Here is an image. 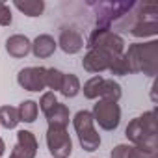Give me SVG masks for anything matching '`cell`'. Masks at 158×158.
I'll use <instances>...</instances> for the list:
<instances>
[{
	"mask_svg": "<svg viewBox=\"0 0 158 158\" xmlns=\"http://www.w3.org/2000/svg\"><path fill=\"white\" fill-rule=\"evenodd\" d=\"M21 13H24L26 17H39L45 11V2L43 0H17L13 4Z\"/></svg>",
	"mask_w": 158,
	"mask_h": 158,
	"instance_id": "17",
	"label": "cell"
},
{
	"mask_svg": "<svg viewBox=\"0 0 158 158\" xmlns=\"http://www.w3.org/2000/svg\"><path fill=\"white\" fill-rule=\"evenodd\" d=\"M91 117L95 123H99V127L102 130H115L121 123V108L117 102L112 101H99L93 106Z\"/></svg>",
	"mask_w": 158,
	"mask_h": 158,
	"instance_id": "5",
	"label": "cell"
},
{
	"mask_svg": "<svg viewBox=\"0 0 158 158\" xmlns=\"http://www.w3.org/2000/svg\"><path fill=\"white\" fill-rule=\"evenodd\" d=\"M4 149H6V143H4L2 138H0V158H2V154H4Z\"/></svg>",
	"mask_w": 158,
	"mask_h": 158,
	"instance_id": "28",
	"label": "cell"
},
{
	"mask_svg": "<svg viewBox=\"0 0 158 158\" xmlns=\"http://www.w3.org/2000/svg\"><path fill=\"white\" fill-rule=\"evenodd\" d=\"M11 21H13V17H11L10 6H6V4L0 2V26H10Z\"/></svg>",
	"mask_w": 158,
	"mask_h": 158,
	"instance_id": "26",
	"label": "cell"
},
{
	"mask_svg": "<svg viewBox=\"0 0 158 158\" xmlns=\"http://www.w3.org/2000/svg\"><path fill=\"white\" fill-rule=\"evenodd\" d=\"M56 47H58V43H56L54 37L48 35V34H41V35H37V37L32 41V52H34V56L39 58V60L50 58V56L54 54Z\"/></svg>",
	"mask_w": 158,
	"mask_h": 158,
	"instance_id": "12",
	"label": "cell"
},
{
	"mask_svg": "<svg viewBox=\"0 0 158 158\" xmlns=\"http://www.w3.org/2000/svg\"><path fill=\"white\" fill-rule=\"evenodd\" d=\"M127 158H156V151H151V149H145V147L130 145Z\"/></svg>",
	"mask_w": 158,
	"mask_h": 158,
	"instance_id": "24",
	"label": "cell"
},
{
	"mask_svg": "<svg viewBox=\"0 0 158 158\" xmlns=\"http://www.w3.org/2000/svg\"><path fill=\"white\" fill-rule=\"evenodd\" d=\"M56 104H58L56 93H52V91L43 93V97H41V101H39V108H41V112H43V114H48Z\"/></svg>",
	"mask_w": 158,
	"mask_h": 158,
	"instance_id": "25",
	"label": "cell"
},
{
	"mask_svg": "<svg viewBox=\"0 0 158 158\" xmlns=\"http://www.w3.org/2000/svg\"><path fill=\"white\" fill-rule=\"evenodd\" d=\"M19 112V121L23 123H34L37 119V114H39V106L35 101H23L21 106L17 108Z\"/></svg>",
	"mask_w": 158,
	"mask_h": 158,
	"instance_id": "18",
	"label": "cell"
},
{
	"mask_svg": "<svg viewBox=\"0 0 158 158\" xmlns=\"http://www.w3.org/2000/svg\"><path fill=\"white\" fill-rule=\"evenodd\" d=\"M89 50L97 48L108 54H123L125 52V41L121 35H117L115 32H112L110 28H95L89 37H88V45Z\"/></svg>",
	"mask_w": 158,
	"mask_h": 158,
	"instance_id": "4",
	"label": "cell"
},
{
	"mask_svg": "<svg viewBox=\"0 0 158 158\" xmlns=\"http://www.w3.org/2000/svg\"><path fill=\"white\" fill-rule=\"evenodd\" d=\"M158 32V21L156 19H145L141 13L138 15V21L130 26V34L136 37H149Z\"/></svg>",
	"mask_w": 158,
	"mask_h": 158,
	"instance_id": "14",
	"label": "cell"
},
{
	"mask_svg": "<svg viewBox=\"0 0 158 158\" xmlns=\"http://www.w3.org/2000/svg\"><path fill=\"white\" fill-rule=\"evenodd\" d=\"M45 67H24L17 74V82L26 91H41L45 89Z\"/></svg>",
	"mask_w": 158,
	"mask_h": 158,
	"instance_id": "8",
	"label": "cell"
},
{
	"mask_svg": "<svg viewBox=\"0 0 158 158\" xmlns=\"http://www.w3.org/2000/svg\"><path fill=\"white\" fill-rule=\"evenodd\" d=\"M93 117H91V112L88 110H80L76 112V115L73 117V127L76 130V136H78V141H80V147L88 152H93L101 147V136L99 132L95 130L93 127Z\"/></svg>",
	"mask_w": 158,
	"mask_h": 158,
	"instance_id": "3",
	"label": "cell"
},
{
	"mask_svg": "<svg viewBox=\"0 0 158 158\" xmlns=\"http://www.w3.org/2000/svg\"><path fill=\"white\" fill-rule=\"evenodd\" d=\"M45 117H47L48 127H63V128H67L71 115H69V108H67L65 104L58 102L48 114H45Z\"/></svg>",
	"mask_w": 158,
	"mask_h": 158,
	"instance_id": "15",
	"label": "cell"
},
{
	"mask_svg": "<svg viewBox=\"0 0 158 158\" xmlns=\"http://www.w3.org/2000/svg\"><path fill=\"white\" fill-rule=\"evenodd\" d=\"M6 50H8V54L13 56V58H24V56L32 50V43H30V39H28L26 35L15 34V35L8 37V41H6Z\"/></svg>",
	"mask_w": 158,
	"mask_h": 158,
	"instance_id": "13",
	"label": "cell"
},
{
	"mask_svg": "<svg viewBox=\"0 0 158 158\" xmlns=\"http://www.w3.org/2000/svg\"><path fill=\"white\" fill-rule=\"evenodd\" d=\"M156 112H145L139 117H134L125 130V136L128 138V141H132V145L136 147H145L151 151H156Z\"/></svg>",
	"mask_w": 158,
	"mask_h": 158,
	"instance_id": "2",
	"label": "cell"
},
{
	"mask_svg": "<svg viewBox=\"0 0 158 158\" xmlns=\"http://www.w3.org/2000/svg\"><path fill=\"white\" fill-rule=\"evenodd\" d=\"M19 112L13 106H0V125L4 128H15L19 125Z\"/></svg>",
	"mask_w": 158,
	"mask_h": 158,
	"instance_id": "21",
	"label": "cell"
},
{
	"mask_svg": "<svg viewBox=\"0 0 158 158\" xmlns=\"http://www.w3.org/2000/svg\"><path fill=\"white\" fill-rule=\"evenodd\" d=\"M123 91H121V86L110 78H104L102 82V91H101V99L102 101H112V102H117L121 99Z\"/></svg>",
	"mask_w": 158,
	"mask_h": 158,
	"instance_id": "19",
	"label": "cell"
},
{
	"mask_svg": "<svg viewBox=\"0 0 158 158\" xmlns=\"http://www.w3.org/2000/svg\"><path fill=\"white\" fill-rule=\"evenodd\" d=\"M128 147H130V145H125V143L115 145V147L112 149V152H110V158H127V154H128Z\"/></svg>",
	"mask_w": 158,
	"mask_h": 158,
	"instance_id": "27",
	"label": "cell"
},
{
	"mask_svg": "<svg viewBox=\"0 0 158 158\" xmlns=\"http://www.w3.org/2000/svg\"><path fill=\"white\" fill-rule=\"evenodd\" d=\"M80 80L78 76L73 74V73H63V80H61V88H60V93L67 99H73L80 93Z\"/></svg>",
	"mask_w": 158,
	"mask_h": 158,
	"instance_id": "16",
	"label": "cell"
},
{
	"mask_svg": "<svg viewBox=\"0 0 158 158\" xmlns=\"http://www.w3.org/2000/svg\"><path fill=\"white\" fill-rule=\"evenodd\" d=\"M102 82L104 78L102 76H93L84 84V88H80L84 91V97L89 99V101H95V99H101V91H102Z\"/></svg>",
	"mask_w": 158,
	"mask_h": 158,
	"instance_id": "20",
	"label": "cell"
},
{
	"mask_svg": "<svg viewBox=\"0 0 158 158\" xmlns=\"http://www.w3.org/2000/svg\"><path fill=\"white\" fill-rule=\"evenodd\" d=\"M61 80H63V73H61V71H58V69H54V67H48V69L45 71V88L52 89V93L60 91Z\"/></svg>",
	"mask_w": 158,
	"mask_h": 158,
	"instance_id": "22",
	"label": "cell"
},
{
	"mask_svg": "<svg viewBox=\"0 0 158 158\" xmlns=\"http://www.w3.org/2000/svg\"><path fill=\"white\" fill-rule=\"evenodd\" d=\"M108 71L112 74H117V76H127L130 74V69H128V63L125 60V54H114L112 60H110V67Z\"/></svg>",
	"mask_w": 158,
	"mask_h": 158,
	"instance_id": "23",
	"label": "cell"
},
{
	"mask_svg": "<svg viewBox=\"0 0 158 158\" xmlns=\"http://www.w3.org/2000/svg\"><path fill=\"white\" fill-rule=\"evenodd\" d=\"M132 2H106L99 6L97 11V28H108L115 19L123 17L125 11H130Z\"/></svg>",
	"mask_w": 158,
	"mask_h": 158,
	"instance_id": "7",
	"label": "cell"
},
{
	"mask_svg": "<svg viewBox=\"0 0 158 158\" xmlns=\"http://www.w3.org/2000/svg\"><path fill=\"white\" fill-rule=\"evenodd\" d=\"M112 56H114V54H108V52L91 48V50H88V54L84 56L82 67H84V71H88V73H102V71H108Z\"/></svg>",
	"mask_w": 158,
	"mask_h": 158,
	"instance_id": "10",
	"label": "cell"
},
{
	"mask_svg": "<svg viewBox=\"0 0 158 158\" xmlns=\"http://www.w3.org/2000/svg\"><path fill=\"white\" fill-rule=\"evenodd\" d=\"M123 54L130 73H143L147 76L158 74V41L134 43Z\"/></svg>",
	"mask_w": 158,
	"mask_h": 158,
	"instance_id": "1",
	"label": "cell"
},
{
	"mask_svg": "<svg viewBox=\"0 0 158 158\" xmlns=\"http://www.w3.org/2000/svg\"><path fill=\"white\" fill-rule=\"evenodd\" d=\"M47 147L54 158H69L73 152V141L63 127H48L47 130Z\"/></svg>",
	"mask_w": 158,
	"mask_h": 158,
	"instance_id": "6",
	"label": "cell"
},
{
	"mask_svg": "<svg viewBox=\"0 0 158 158\" xmlns=\"http://www.w3.org/2000/svg\"><path fill=\"white\" fill-rule=\"evenodd\" d=\"M37 154V139L30 130L17 132V143L10 154V158H35Z\"/></svg>",
	"mask_w": 158,
	"mask_h": 158,
	"instance_id": "9",
	"label": "cell"
},
{
	"mask_svg": "<svg viewBox=\"0 0 158 158\" xmlns=\"http://www.w3.org/2000/svg\"><path fill=\"white\" fill-rule=\"evenodd\" d=\"M58 47L65 54H76V52H80L84 48V39H82L80 32H78L76 28H65L60 34Z\"/></svg>",
	"mask_w": 158,
	"mask_h": 158,
	"instance_id": "11",
	"label": "cell"
}]
</instances>
